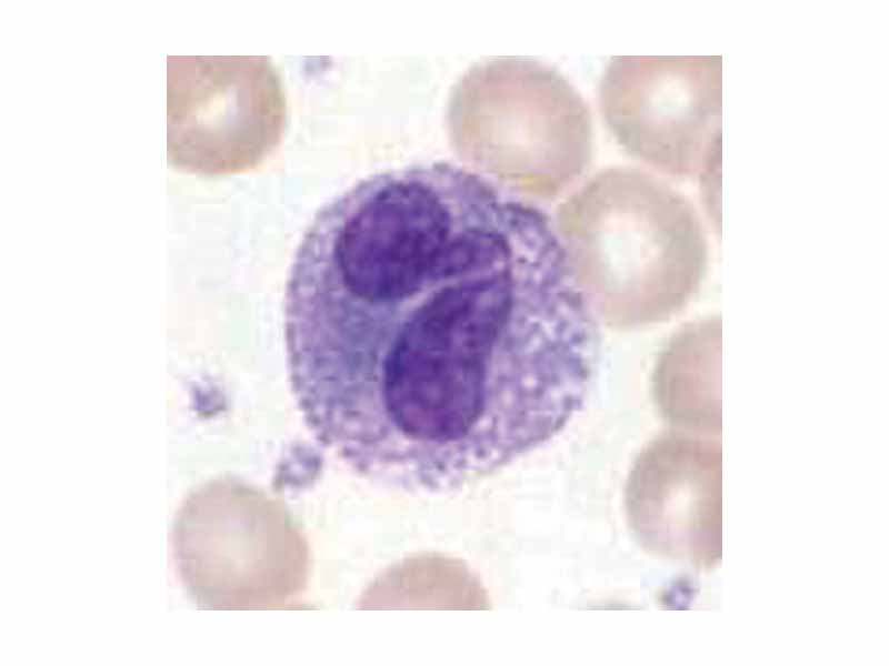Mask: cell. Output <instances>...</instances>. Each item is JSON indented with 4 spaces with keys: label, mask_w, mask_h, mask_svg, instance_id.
<instances>
[{
    "label": "cell",
    "mask_w": 889,
    "mask_h": 666,
    "mask_svg": "<svg viewBox=\"0 0 889 666\" xmlns=\"http://www.w3.org/2000/svg\"><path fill=\"white\" fill-rule=\"evenodd\" d=\"M713 436L662 435L643 451L629 484V513L650 552L712 569L722 555V450Z\"/></svg>",
    "instance_id": "8992f818"
},
{
    "label": "cell",
    "mask_w": 889,
    "mask_h": 666,
    "mask_svg": "<svg viewBox=\"0 0 889 666\" xmlns=\"http://www.w3.org/2000/svg\"><path fill=\"white\" fill-rule=\"evenodd\" d=\"M558 233L573 265H613L619 316L628 325L682 311L705 279L709 249L692 202L639 169L599 171L558 209Z\"/></svg>",
    "instance_id": "7a4b0ae2"
},
{
    "label": "cell",
    "mask_w": 889,
    "mask_h": 666,
    "mask_svg": "<svg viewBox=\"0 0 889 666\" xmlns=\"http://www.w3.org/2000/svg\"><path fill=\"white\" fill-rule=\"evenodd\" d=\"M448 123L461 161L516 194L559 196L592 158L585 100L556 69L532 59L471 67L452 90Z\"/></svg>",
    "instance_id": "3957f363"
},
{
    "label": "cell",
    "mask_w": 889,
    "mask_h": 666,
    "mask_svg": "<svg viewBox=\"0 0 889 666\" xmlns=\"http://www.w3.org/2000/svg\"><path fill=\"white\" fill-rule=\"evenodd\" d=\"M286 103L266 57L167 58V158L221 176L260 165L282 137Z\"/></svg>",
    "instance_id": "277c9868"
},
{
    "label": "cell",
    "mask_w": 889,
    "mask_h": 666,
    "mask_svg": "<svg viewBox=\"0 0 889 666\" xmlns=\"http://www.w3.org/2000/svg\"><path fill=\"white\" fill-rule=\"evenodd\" d=\"M599 94L618 144L651 169L699 179L721 162V57H615Z\"/></svg>",
    "instance_id": "5b68a950"
},
{
    "label": "cell",
    "mask_w": 889,
    "mask_h": 666,
    "mask_svg": "<svg viewBox=\"0 0 889 666\" xmlns=\"http://www.w3.org/2000/svg\"><path fill=\"white\" fill-rule=\"evenodd\" d=\"M284 309L310 432L400 492L463 484L546 442L597 362L592 306L556 225L447 162L373 174L324 205Z\"/></svg>",
    "instance_id": "6da1fadb"
},
{
    "label": "cell",
    "mask_w": 889,
    "mask_h": 666,
    "mask_svg": "<svg viewBox=\"0 0 889 666\" xmlns=\"http://www.w3.org/2000/svg\"><path fill=\"white\" fill-rule=\"evenodd\" d=\"M721 321L688 323L666 347L656 375V397L665 417L685 432L721 433Z\"/></svg>",
    "instance_id": "52a82bcc"
}]
</instances>
